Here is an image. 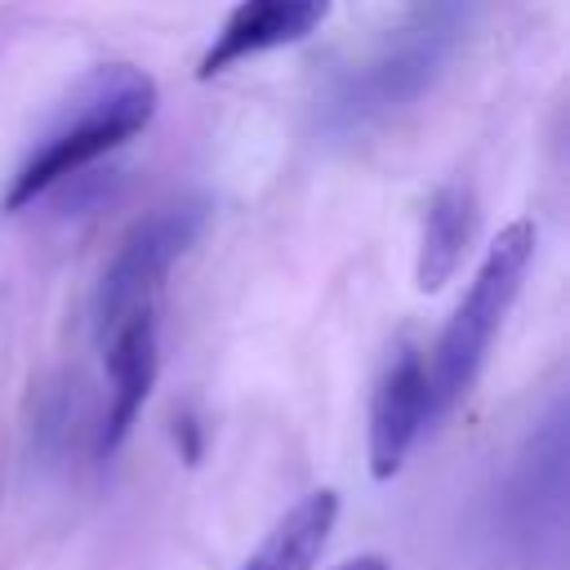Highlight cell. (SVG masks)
Instances as JSON below:
<instances>
[{
  "label": "cell",
  "mask_w": 570,
  "mask_h": 570,
  "mask_svg": "<svg viewBox=\"0 0 570 570\" xmlns=\"http://www.w3.org/2000/svg\"><path fill=\"white\" fill-rule=\"evenodd\" d=\"M156 80L129 62H111L89 71V80L71 94L67 111L53 120V129L40 138V147L27 156V165L13 174L4 191V214H18L53 183L71 178L89 160L107 156L111 147L142 134L156 116Z\"/></svg>",
  "instance_id": "1"
},
{
  "label": "cell",
  "mask_w": 570,
  "mask_h": 570,
  "mask_svg": "<svg viewBox=\"0 0 570 570\" xmlns=\"http://www.w3.org/2000/svg\"><path fill=\"white\" fill-rule=\"evenodd\" d=\"M534 258V223L530 218H517L508 223L494 245L485 249L468 294L459 298V307L450 312L436 347H432V361H423L428 370V401H432V414H450L476 383L481 365H485V352L525 281V267Z\"/></svg>",
  "instance_id": "2"
},
{
  "label": "cell",
  "mask_w": 570,
  "mask_h": 570,
  "mask_svg": "<svg viewBox=\"0 0 570 570\" xmlns=\"http://www.w3.org/2000/svg\"><path fill=\"white\" fill-rule=\"evenodd\" d=\"M200 223H205V205L200 200H178V205L151 209L147 218H138L125 232V240L107 258V267L98 276V289H94V330L98 334H107L125 316L160 307L165 276L183 258V249L196 240Z\"/></svg>",
  "instance_id": "3"
},
{
  "label": "cell",
  "mask_w": 570,
  "mask_h": 570,
  "mask_svg": "<svg viewBox=\"0 0 570 570\" xmlns=\"http://www.w3.org/2000/svg\"><path fill=\"white\" fill-rule=\"evenodd\" d=\"M428 419H432V401H428L423 356L414 347H401L387 361V370H383V379L374 383V396H370L365 450H370V476L374 481H392L405 468V454L414 450Z\"/></svg>",
  "instance_id": "4"
},
{
  "label": "cell",
  "mask_w": 570,
  "mask_h": 570,
  "mask_svg": "<svg viewBox=\"0 0 570 570\" xmlns=\"http://www.w3.org/2000/svg\"><path fill=\"white\" fill-rule=\"evenodd\" d=\"M102 338V361H107V379H111V392H107V414H102V428H98V454H116L125 445V436L134 432L151 387H156V374H160V334H156V312H138V316H125L120 325H111Z\"/></svg>",
  "instance_id": "5"
},
{
  "label": "cell",
  "mask_w": 570,
  "mask_h": 570,
  "mask_svg": "<svg viewBox=\"0 0 570 570\" xmlns=\"http://www.w3.org/2000/svg\"><path fill=\"white\" fill-rule=\"evenodd\" d=\"M330 4L334 0H236L232 13L223 18L218 36L209 40L196 76L214 80V76H223L227 67H236L254 53L298 45L303 36H312L330 18Z\"/></svg>",
  "instance_id": "6"
},
{
  "label": "cell",
  "mask_w": 570,
  "mask_h": 570,
  "mask_svg": "<svg viewBox=\"0 0 570 570\" xmlns=\"http://www.w3.org/2000/svg\"><path fill=\"white\" fill-rule=\"evenodd\" d=\"M476 227V200L468 183H445L436 187V196L428 200L423 214V236H419V258H414V285L423 294H436L441 285H450V276L463 263V249L472 240Z\"/></svg>",
  "instance_id": "7"
},
{
  "label": "cell",
  "mask_w": 570,
  "mask_h": 570,
  "mask_svg": "<svg viewBox=\"0 0 570 570\" xmlns=\"http://www.w3.org/2000/svg\"><path fill=\"white\" fill-rule=\"evenodd\" d=\"M334 525H338V494L312 490L267 530V539L240 570H316Z\"/></svg>",
  "instance_id": "8"
},
{
  "label": "cell",
  "mask_w": 570,
  "mask_h": 570,
  "mask_svg": "<svg viewBox=\"0 0 570 570\" xmlns=\"http://www.w3.org/2000/svg\"><path fill=\"white\" fill-rule=\"evenodd\" d=\"M174 436L183 441V459H187V463H196V459H200V428H196V419H191V414H183V419H178V432H174Z\"/></svg>",
  "instance_id": "9"
},
{
  "label": "cell",
  "mask_w": 570,
  "mask_h": 570,
  "mask_svg": "<svg viewBox=\"0 0 570 570\" xmlns=\"http://www.w3.org/2000/svg\"><path fill=\"white\" fill-rule=\"evenodd\" d=\"M334 570H392L379 552H361V557H347V561H338Z\"/></svg>",
  "instance_id": "10"
}]
</instances>
